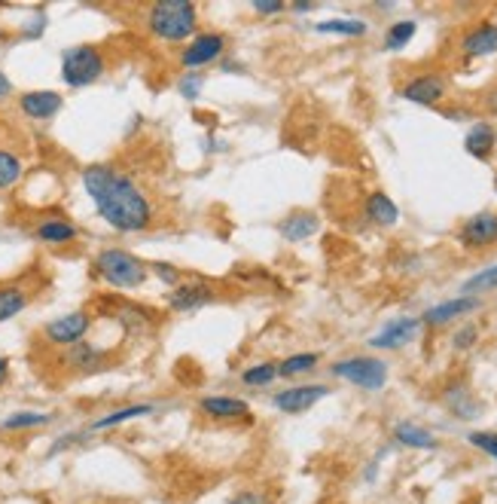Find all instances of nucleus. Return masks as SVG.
Returning <instances> with one entry per match:
<instances>
[{
	"label": "nucleus",
	"mask_w": 497,
	"mask_h": 504,
	"mask_svg": "<svg viewBox=\"0 0 497 504\" xmlns=\"http://www.w3.org/2000/svg\"><path fill=\"white\" fill-rule=\"evenodd\" d=\"M83 187L110 230L144 232L156 223V208L137 180L122 175L113 165H89L83 171Z\"/></svg>",
	"instance_id": "f257e3e1"
},
{
	"label": "nucleus",
	"mask_w": 497,
	"mask_h": 504,
	"mask_svg": "<svg viewBox=\"0 0 497 504\" xmlns=\"http://www.w3.org/2000/svg\"><path fill=\"white\" fill-rule=\"evenodd\" d=\"M147 28L165 43L193 40L198 28V10L193 0H159L147 13Z\"/></svg>",
	"instance_id": "f03ea898"
},
{
	"label": "nucleus",
	"mask_w": 497,
	"mask_h": 504,
	"mask_svg": "<svg viewBox=\"0 0 497 504\" xmlns=\"http://www.w3.org/2000/svg\"><path fill=\"white\" fill-rule=\"evenodd\" d=\"M95 275H98L101 282H107L110 288L132 291V288H141L147 282V263L122 248H107L95 257Z\"/></svg>",
	"instance_id": "7ed1b4c3"
},
{
	"label": "nucleus",
	"mask_w": 497,
	"mask_h": 504,
	"mask_svg": "<svg viewBox=\"0 0 497 504\" xmlns=\"http://www.w3.org/2000/svg\"><path fill=\"white\" fill-rule=\"evenodd\" d=\"M104 67H107V62H104L98 46H71L61 56V80L71 89H83V86L101 80Z\"/></svg>",
	"instance_id": "20e7f679"
},
{
	"label": "nucleus",
	"mask_w": 497,
	"mask_h": 504,
	"mask_svg": "<svg viewBox=\"0 0 497 504\" xmlns=\"http://www.w3.org/2000/svg\"><path fill=\"white\" fill-rule=\"evenodd\" d=\"M330 370H333L336 379L351 382V386L363 391H379L388 382V364L381 358H370V355H354V358L336 361Z\"/></svg>",
	"instance_id": "39448f33"
},
{
	"label": "nucleus",
	"mask_w": 497,
	"mask_h": 504,
	"mask_svg": "<svg viewBox=\"0 0 497 504\" xmlns=\"http://www.w3.org/2000/svg\"><path fill=\"white\" fill-rule=\"evenodd\" d=\"M89 327H92V315H89V312H71V315H61L56 321H49V324L43 327V336H46V343H52V345L71 349L74 343L86 340Z\"/></svg>",
	"instance_id": "423d86ee"
},
{
	"label": "nucleus",
	"mask_w": 497,
	"mask_h": 504,
	"mask_svg": "<svg viewBox=\"0 0 497 504\" xmlns=\"http://www.w3.org/2000/svg\"><path fill=\"white\" fill-rule=\"evenodd\" d=\"M458 242L467 251H485L497 245V211H479L467 217L458 230Z\"/></svg>",
	"instance_id": "0eeeda50"
},
{
	"label": "nucleus",
	"mask_w": 497,
	"mask_h": 504,
	"mask_svg": "<svg viewBox=\"0 0 497 504\" xmlns=\"http://www.w3.org/2000/svg\"><path fill=\"white\" fill-rule=\"evenodd\" d=\"M223 52H226V37H223V34H214V31L196 34V37L187 43V49L180 52V65L183 67H205V65L217 62Z\"/></svg>",
	"instance_id": "6e6552de"
},
{
	"label": "nucleus",
	"mask_w": 497,
	"mask_h": 504,
	"mask_svg": "<svg viewBox=\"0 0 497 504\" xmlns=\"http://www.w3.org/2000/svg\"><path fill=\"white\" fill-rule=\"evenodd\" d=\"M418 330H421V318H394V321H388L376 336H372L370 345L372 349H381V352L403 349V345H409L415 340Z\"/></svg>",
	"instance_id": "1a4fd4ad"
},
{
	"label": "nucleus",
	"mask_w": 497,
	"mask_h": 504,
	"mask_svg": "<svg viewBox=\"0 0 497 504\" xmlns=\"http://www.w3.org/2000/svg\"><path fill=\"white\" fill-rule=\"evenodd\" d=\"M330 395V388L327 386H293V388H284V391H278V395L272 397V404L278 406L281 413H305V410H311L318 401H324V397Z\"/></svg>",
	"instance_id": "9d476101"
},
{
	"label": "nucleus",
	"mask_w": 497,
	"mask_h": 504,
	"mask_svg": "<svg viewBox=\"0 0 497 504\" xmlns=\"http://www.w3.org/2000/svg\"><path fill=\"white\" fill-rule=\"evenodd\" d=\"M400 95H403L409 104H424V108H431V104H440L446 98V80H442V74H418L400 89Z\"/></svg>",
	"instance_id": "9b49d317"
},
{
	"label": "nucleus",
	"mask_w": 497,
	"mask_h": 504,
	"mask_svg": "<svg viewBox=\"0 0 497 504\" xmlns=\"http://www.w3.org/2000/svg\"><path fill=\"white\" fill-rule=\"evenodd\" d=\"M217 293L211 284L205 282H187V284H178V288H171L168 293V309L171 312H196L208 306V303H214Z\"/></svg>",
	"instance_id": "f8f14e48"
},
{
	"label": "nucleus",
	"mask_w": 497,
	"mask_h": 504,
	"mask_svg": "<svg viewBox=\"0 0 497 504\" xmlns=\"http://www.w3.org/2000/svg\"><path fill=\"white\" fill-rule=\"evenodd\" d=\"M482 306V300L479 297H455V300H446V303H437V306H431L421 315V324L427 327H446L451 321L470 315V312H476Z\"/></svg>",
	"instance_id": "ddd939ff"
},
{
	"label": "nucleus",
	"mask_w": 497,
	"mask_h": 504,
	"mask_svg": "<svg viewBox=\"0 0 497 504\" xmlns=\"http://www.w3.org/2000/svg\"><path fill=\"white\" fill-rule=\"evenodd\" d=\"M461 56L464 58H488L497 56V25L494 22H479L461 37Z\"/></svg>",
	"instance_id": "4468645a"
},
{
	"label": "nucleus",
	"mask_w": 497,
	"mask_h": 504,
	"mask_svg": "<svg viewBox=\"0 0 497 504\" xmlns=\"http://www.w3.org/2000/svg\"><path fill=\"white\" fill-rule=\"evenodd\" d=\"M198 410L214 422H235V419H248L250 416V406L244 404L241 397H229V395L202 397V401H198Z\"/></svg>",
	"instance_id": "2eb2a0df"
},
{
	"label": "nucleus",
	"mask_w": 497,
	"mask_h": 504,
	"mask_svg": "<svg viewBox=\"0 0 497 504\" xmlns=\"http://www.w3.org/2000/svg\"><path fill=\"white\" fill-rule=\"evenodd\" d=\"M65 364L76 373H98L107 367V352H104L101 345L80 340L65 352Z\"/></svg>",
	"instance_id": "dca6fc26"
},
{
	"label": "nucleus",
	"mask_w": 497,
	"mask_h": 504,
	"mask_svg": "<svg viewBox=\"0 0 497 504\" xmlns=\"http://www.w3.org/2000/svg\"><path fill=\"white\" fill-rule=\"evenodd\" d=\"M22 114L28 119H52L61 110V95L52 89H37V92H25L19 98Z\"/></svg>",
	"instance_id": "f3484780"
},
{
	"label": "nucleus",
	"mask_w": 497,
	"mask_h": 504,
	"mask_svg": "<svg viewBox=\"0 0 497 504\" xmlns=\"http://www.w3.org/2000/svg\"><path fill=\"white\" fill-rule=\"evenodd\" d=\"M494 144H497V132L492 123H473L470 132L464 135V150L473 156V159H492L494 153Z\"/></svg>",
	"instance_id": "a211bd4d"
},
{
	"label": "nucleus",
	"mask_w": 497,
	"mask_h": 504,
	"mask_svg": "<svg viewBox=\"0 0 497 504\" xmlns=\"http://www.w3.org/2000/svg\"><path fill=\"white\" fill-rule=\"evenodd\" d=\"M320 230V217L315 211H293L281 221V236L287 242H305Z\"/></svg>",
	"instance_id": "6ab92c4d"
},
{
	"label": "nucleus",
	"mask_w": 497,
	"mask_h": 504,
	"mask_svg": "<svg viewBox=\"0 0 497 504\" xmlns=\"http://www.w3.org/2000/svg\"><path fill=\"white\" fill-rule=\"evenodd\" d=\"M366 217H370L376 227H397L400 221V208L394 205V199H390L388 193H370L366 196Z\"/></svg>",
	"instance_id": "aec40b11"
},
{
	"label": "nucleus",
	"mask_w": 497,
	"mask_h": 504,
	"mask_svg": "<svg viewBox=\"0 0 497 504\" xmlns=\"http://www.w3.org/2000/svg\"><path fill=\"white\" fill-rule=\"evenodd\" d=\"M28 303H31V293L22 284H0V324L28 309Z\"/></svg>",
	"instance_id": "412c9836"
},
{
	"label": "nucleus",
	"mask_w": 497,
	"mask_h": 504,
	"mask_svg": "<svg viewBox=\"0 0 497 504\" xmlns=\"http://www.w3.org/2000/svg\"><path fill=\"white\" fill-rule=\"evenodd\" d=\"M34 236L40 242H46V245H67V242H74L80 232H76L74 223L61 221V217H49V221H43L37 230H34Z\"/></svg>",
	"instance_id": "4be33fe9"
},
{
	"label": "nucleus",
	"mask_w": 497,
	"mask_h": 504,
	"mask_svg": "<svg viewBox=\"0 0 497 504\" xmlns=\"http://www.w3.org/2000/svg\"><path fill=\"white\" fill-rule=\"evenodd\" d=\"M394 440L403 443V447L412 449H437V437H433L427 428H418L412 422H400L394 428Z\"/></svg>",
	"instance_id": "5701e85b"
},
{
	"label": "nucleus",
	"mask_w": 497,
	"mask_h": 504,
	"mask_svg": "<svg viewBox=\"0 0 497 504\" xmlns=\"http://www.w3.org/2000/svg\"><path fill=\"white\" fill-rule=\"evenodd\" d=\"M153 406L150 404H132V406H122V410H113L101 419L92 422V431H104V428H117V425L128 422V419H141V416H150Z\"/></svg>",
	"instance_id": "b1692460"
},
{
	"label": "nucleus",
	"mask_w": 497,
	"mask_h": 504,
	"mask_svg": "<svg viewBox=\"0 0 497 504\" xmlns=\"http://www.w3.org/2000/svg\"><path fill=\"white\" fill-rule=\"evenodd\" d=\"M318 34H336V37H363L370 25L363 19H327L315 25Z\"/></svg>",
	"instance_id": "393cba45"
},
{
	"label": "nucleus",
	"mask_w": 497,
	"mask_h": 504,
	"mask_svg": "<svg viewBox=\"0 0 497 504\" xmlns=\"http://www.w3.org/2000/svg\"><path fill=\"white\" fill-rule=\"evenodd\" d=\"M318 355L315 352H299V355H290V358H284L278 364V376L284 379H293V376H302V373H311L318 367Z\"/></svg>",
	"instance_id": "a878e982"
},
{
	"label": "nucleus",
	"mask_w": 497,
	"mask_h": 504,
	"mask_svg": "<svg viewBox=\"0 0 497 504\" xmlns=\"http://www.w3.org/2000/svg\"><path fill=\"white\" fill-rule=\"evenodd\" d=\"M415 31H418V25H415L412 19L394 22V25H390V28H388V34H385V49H388V52H400V49H406L409 43H412Z\"/></svg>",
	"instance_id": "bb28decb"
},
{
	"label": "nucleus",
	"mask_w": 497,
	"mask_h": 504,
	"mask_svg": "<svg viewBox=\"0 0 497 504\" xmlns=\"http://www.w3.org/2000/svg\"><path fill=\"white\" fill-rule=\"evenodd\" d=\"M25 175V165L15 153L10 150H0V190H10L22 180Z\"/></svg>",
	"instance_id": "cd10ccee"
},
{
	"label": "nucleus",
	"mask_w": 497,
	"mask_h": 504,
	"mask_svg": "<svg viewBox=\"0 0 497 504\" xmlns=\"http://www.w3.org/2000/svg\"><path fill=\"white\" fill-rule=\"evenodd\" d=\"M494 288H497V266H488L473 278H467L464 288H461V297H479V293H488Z\"/></svg>",
	"instance_id": "c85d7f7f"
},
{
	"label": "nucleus",
	"mask_w": 497,
	"mask_h": 504,
	"mask_svg": "<svg viewBox=\"0 0 497 504\" xmlns=\"http://www.w3.org/2000/svg\"><path fill=\"white\" fill-rule=\"evenodd\" d=\"M278 379V364L272 361H263V364H254V367H248L241 373V382L250 388H263V386H272Z\"/></svg>",
	"instance_id": "c756f323"
},
{
	"label": "nucleus",
	"mask_w": 497,
	"mask_h": 504,
	"mask_svg": "<svg viewBox=\"0 0 497 504\" xmlns=\"http://www.w3.org/2000/svg\"><path fill=\"white\" fill-rule=\"evenodd\" d=\"M52 416L49 413H13L10 419H4L6 431H25V428H40V425H49Z\"/></svg>",
	"instance_id": "7c9ffc66"
},
{
	"label": "nucleus",
	"mask_w": 497,
	"mask_h": 504,
	"mask_svg": "<svg viewBox=\"0 0 497 504\" xmlns=\"http://www.w3.org/2000/svg\"><path fill=\"white\" fill-rule=\"evenodd\" d=\"M202 86H205V77L202 74H183L180 83H178V92L187 101H196L198 95H202Z\"/></svg>",
	"instance_id": "2f4dec72"
},
{
	"label": "nucleus",
	"mask_w": 497,
	"mask_h": 504,
	"mask_svg": "<svg viewBox=\"0 0 497 504\" xmlns=\"http://www.w3.org/2000/svg\"><path fill=\"white\" fill-rule=\"evenodd\" d=\"M467 440L473 443L476 449H482V453H488L497 462V434L494 431H473Z\"/></svg>",
	"instance_id": "473e14b6"
},
{
	"label": "nucleus",
	"mask_w": 497,
	"mask_h": 504,
	"mask_svg": "<svg viewBox=\"0 0 497 504\" xmlns=\"http://www.w3.org/2000/svg\"><path fill=\"white\" fill-rule=\"evenodd\" d=\"M479 340V327L476 324H464L461 330H455V336H451V345H455L458 352H467L473 349Z\"/></svg>",
	"instance_id": "72a5a7b5"
},
{
	"label": "nucleus",
	"mask_w": 497,
	"mask_h": 504,
	"mask_svg": "<svg viewBox=\"0 0 497 504\" xmlns=\"http://www.w3.org/2000/svg\"><path fill=\"white\" fill-rule=\"evenodd\" d=\"M229 504H269V495L259 489H241Z\"/></svg>",
	"instance_id": "f704fd0d"
},
{
	"label": "nucleus",
	"mask_w": 497,
	"mask_h": 504,
	"mask_svg": "<svg viewBox=\"0 0 497 504\" xmlns=\"http://www.w3.org/2000/svg\"><path fill=\"white\" fill-rule=\"evenodd\" d=\"M153 273L159 275L165 284H171V288H178L180 284V273L171 263H153Z\"/></svg>",
	"instance_id": "c9c22d12"
},
{
	"label": "nucleus",
	"mask_w": 497,
	"mask_h": 504,
	"mask_svg": "<svg viewBox=\"0 0 497 504\" xmlns=\"http://www.w3.org/2000/svg\"><path fill=\"white\" fill-rule=\"evenodd\" d=\"M254 10L259 15H275V13H284V4L281 0H254Z\"/></svg>",
	"instance_id": "e433bc0d"
},
{
	"label": "nucleus",
	"mask_w": 497,
	"mask_h": 504,
	"mask_svg": "<svg viewBox=\"0 0 497 504\" xmlns=\"http://www.w3.org/2000/svg\"><path fill=\"white\" fill-rule=\"evenodd\" d=\"M13 95V83H10V77H6L4 71H0V104H4L6 98Z\"/></svg>",
	"instance_id": "4c0bfd02"
},
{
	"label": "nucleus",
	"mask_w": 497,
	"mask_h": 504,
	"mask_svg": "<svg viewBox=\"0 0 497 504\" xmlns=\"http://www.w3.org/2000/svg\"><path fill=\"white\" fill-rule=\"evenodd\" d=\"M6 379H10V361H6L4 355H0V386H4Z\"/></svg>",
	"instance_id": "58836bf2"
},
{
	"label": "nucleus",
	"mask_w": 497,
	"mask_h": 504,
	"mask_svg": "<svg viewBox=\"0 0 497 504\" xmlns=\"http://www.w3.org/2000/svg\"><path fill=\"white\" fill-rule=\"evenodd\" d=\"M485 108L492 110V114H497V89L485 95Z\"/></svg>",
	"instance_id": "ea45409f"
},
{
	"label": "nucleus",
	"mask_w": 497,
	"mask_h": 504,
	"mask_svg": "<svg viewBox=\"0 0 497 504\" xmlns=\"http://www.w3.org/2000/svg\"><path fill=\"white\" fill-rule=\"evenodd\" d=\"M293 10H296V13H311V10H315V4H296Z\"/></svg>",
	"instance_id": "a19ab883"
},
{
	"label": "nucleus",
	"mask_w": 497,
	"mask_h": 504,
	"mask_svg": "<svg viewBox=\"0 0 497 504\" xmlns=\"http://www.w3.org/2000/svg\"><path fill=\"white\" fill-rule=\"evenodd\" d=\"M494 190H497V180H494Z\"/></svg>",
	"instance_id": "79ce46f5"
}]
</instances>
